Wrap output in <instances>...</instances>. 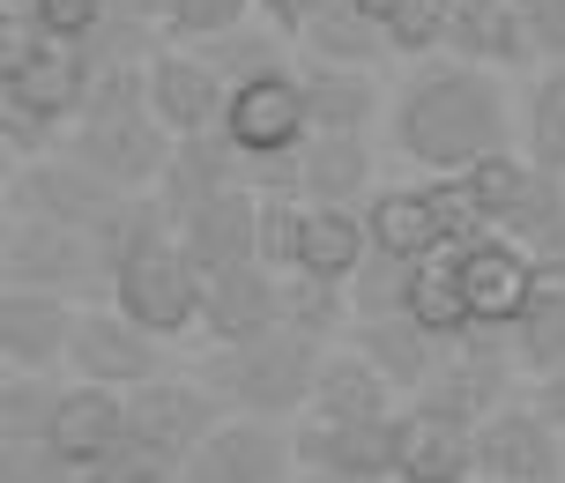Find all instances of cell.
I'll return each mask as SVG.
<instances>
[{
  "mask_svg": "<svg viewBox=\"0 0 565 483\" xmlns=\"http://www.w3.org/2000/svg\"><path fill=\"white\" fill-rule=\"evenodd\" d=\"M387 135H395V157L417 171H469L483 157L521 142V112L499 89V67H477V60H417L409 83L395 89L387 105Z\"/></svg>",
  "mask_w": 565,
  "mask_h": 483,
  "instance_id": "1",
  "label": "cell"
},
{
  "mask_svg": "<svg viewBox=\"0 0 565 483\" xmlns=\"http://www.w3.org/2000/svg\"><path fill=\"white\" fill-rule=\"evenodd\" d=\"M543 283V260L513 238V230H469L454 238L447 254H431L417 268V290H409V313L431 328V335H513V320L529 313V298Z\"/></svg>",
  "mask_w": 565,
  "mask_h": 483,
  "instance_id": "2",
  "label": "cell"
},
{
  "mask_svg": "<svg viewBox=\"0 0 565 483\" xmlns=\"http://www.w3.org/2000/svg\"><path fill=\"white\" fill-rule=\"evenodd\" d=\"M89 89H97V53L67 45V37H53V30H38L30 15L8 8V23H0V135H8V164L67 149L75 119L89 112Z\"/></svg>",
  "mask_w": 565,
  "mask_h": 483,
  "instance_id": "3",
  "label": "cell"
},
{
  "mask_svg": "<svg viewBox=\"0 0 565 483\" xmlns=\"http://www.w3.org/2000/svg\"><path fill=\"white\" fill-rule=\"evenodd\" d=\"M105 268H113L105 298L119 313H135L149 335L179 342L201 328V268L179 238V216L157 194H135L127 216L105 230Z\"/></svg>",
  "mask_w": 565,
  "mask_h": 483,
  "instance_id": "4",
  "label": "cell"
},
{
  "mask_svg": "<svg viewBox=\"0 0 565 483\" xmlns=\"http://www.w3.org/2000/svg\"><path fill=\"white\" fill-rule=\"evenodd\" d=\"M224 417V401L209 395V379H149L127 395V431H119V447L97 469H83V483H179L186 476V461L194 447L216 431Z\"/></svg>",
  "mask_w": 565,
  "mask_h": 483,
  "instance_id": "5",
  "label": "cell"
},
{
  "mask_svg": "<svg viewBox=\"0 0 565 483\" xmlns=\"http://www.w3.org/2000/svg\"><path fill=\"white\" fill-rule=\"evenodd\" d=\"M335 342L306 335V328H268L254 342H216V357L201 365L209 395L224 409H246V417H306L312 401V379H320V357Z\"/></svg>",
  "mask_w": 565,
  "mask_h": 483,
  "instance_id": "6",
  "label": "cell"
},
{
  "mask_svg": "<svg viewBox=\"0 0 565 483\" xmlns=\"http://www.w3.org/2000/svg\"><path fill=\"white\" fill-rule=\"evenodd\" d=\"M260 260L282 276H312V283H358V268L372 260V224L365 208L342 201H298V194H268L260 208Z\"/></svg>",
  "mask_w": 565,
  "mask_h": 483,
  "instance_id": "7",
  "label": "cell"
},
{
  "mask_svg": "<svg viewBox=\"0 0 565 483\" xmlns=\"http://www.w3.org/2000/svg\"><path fill=\"white\" fill-rule=\"evenodd\" d=\"M216 135L246 157V179L268 194L276 171L320 135V127H312V97H306L298 60H290V67H268V75H246V83H231V105H224V127H216Z\"/></svg>",
  "mask_w": 565,
  "mask_h": 483,
  "instance_id": "8",
  "label": "cell"
},
{
  "mask_svg": "<svg viewBox=\"0 0 565 483\" xmlns=\"http://www.w3.org/2000/svg\"><path fill=\"white\" fill-rule=\"evenodd\" d=\"M67 149H75L89 171H105L113 186H127V194H157L164 171H171L179 135L149 112V97H127V105H97V112L75 119Z\"/></svg>",
  "mask_w": 565,
  "mask_h": 483,
  "instance_id": "9",
  "label": "cell"
},
{
  "mask_svg": "<svg viewBox=\"0 0 565 483\" xmlns=\"http://www.w3.org/2000/svg\"><path fill=\"white\" fill-rule=\"evenodd\" d=\"M0 276L15 290H105L113 268H105V238L75 224H53V216H30V208H8V246H0Z\"/></svg>",
  "mask_w": 565,
  "mask_h": 483,
  "instance_id": "10",
  "label": "cell"
},
{
  "mask_svg": "<svg viewBox=\"0 0 565 483\" xmlns=\"http://www.w3.org/2000/svg\"><path fill=\"white\" fill-rule=\"evenodd\" d=\"M127 186H113L105 171H89L75 149H53V157H30V164H8V208H30V216H53V224L75 230H105L127 216Z\"/></svg>",
  "mask_w": 565,
  "mask_h": 483,
  "instance_id": "11",
  "label": "cell"
},
{
  "mask_svg": "<svg viewBox=\"0 0 565 483\" xmlns=\"http://www.w3.org/2000/svg\"><path fill=\"white\" fill-rule=\"evenodd\" d=\"M179 483H298V431L282 425V417L224 409L216 431L194 447Z\"/></svg>",
  "mask_w": 565,
  "mask_h": 483,
  "instance_id": "12",
  "label": "cell"
},
{
  "mask_svg": "<svg viewBox=\"0 0 565 483\" xmlns=\"http://www.w3.org/2000/svg\"><path fill=\"white\" fill-rule=\"evenodd\" d=\"M67 372L135 395L149 379H164V335H149L135 313H119L113 298L105 305H83L75 313V342H67Z\"/></svg>",
  "mask_w": 565,
  "mask_h": 483,
  "instance_id": "13",
  "label": "cell"
},
{
  "mask_svg": "<svg viewBox=\"0 0 565 483\" xmlns=\"http://www.w3.org/2000/svg\"><path fill=\"white\" fill-rule=\"evenodd\" d=\"M513 372H521V365H513L507 335H461V342H447L439 372H431L409 401L439 409V417H461V425H483L491 409H507V401H513Z\"/></svg>",
  "mask_w": 565,
  "mask_h": 483,
  "instance_id": "14",
  "label": "cell"
},
{
  "mask_svg": "<svg viewBox=\"0 0 565 483\" xmlns=\"http://www.w3.org/2000/svg\"><path fill=\"white\" fill-rule=\"evenodd\" d=\"M477 476L491 483H565V431L521 395L477 425Z\"/></svg>",
  "mask_w": 565,
  "mask_h": 483,
  "instance_id": "15",
  "label": "cell"
},
{
  "mask_svg": "<svg viewBox=\"0 0 565 483\" xmlns=\"http://www.w3.org/2000/svg\"><path fill=\"white\" fill-rule=\"evenodd\" d=\"M231 105V75L209 60V45H157L149 53V112L164 119L171 135H216Z\"/></svg>",
  "mask_w": 565,
  "mask_h": 483,
  "instance_id": "16",
  "label": "cell"
},
{
  "mask_svg": "<svg viewBox=\"0 0 565 483\" xmlns=\"http://www.w3.org/2000/svg\"><path fill=\"white\" fill-rule=\"evenodd\" d=\"M75 298L67 290H15L0 298V365L8 372H67V342H75Z\"/></svg>",
  "mask_w": 565,
  "mask_h": 483,
  "instance_id": "17",
  "label": "cell"
},
{
  "mask_svg": "<svg viewBox=\"0 0 565 483\" xmlns=\"http://www.w3.org/2000/svg\"><path fill=\"white\" fill-rule=\"evenodd\" d=\"M395 483H477V425L424 401L395 409Z\"/></svg>",
  "mask_w": 565,
  "mask_h": 483,
  "instance_id": "18",
  "label": "cell"
},
{
  "mask_svg": "<svg viewBox=\"0 0 565 483\" xmlns=\"http://www.w3.org/2000/svg\"><path fill=\"white\" fill-rule=\"evenodd\" d=\"M282 328V268L268 260H238L201 276V335L209 342H254Z\"/></svg>",
  "mask_w": 565,
  "mask_h": 483,
  "instance_id": "19",
  "label": "cell"
},
{
  "mask_svg": "<svg viewBox=\"0 0 565 483\" xmlns=\"http://www.w3.org/2000/svg\"><path fill=\"white\" fill-rule=\"evenodd\" d=\"M298 469L395 483V417H298Z\"/></svg>",
  "mask_w": 565,
  "mask_h": 483,
  "instance_id": "20",
  "label": "cell"
},
{
  "mask_svg": "<svg viewBox=\"0 0 565 483\" xmlns=\"http://www.w3.org/2000/svg\"><path fill=\"white\" fill-rule=\"evenodd\" d=\"M268 194L365 208V201H372V142H365V135H312V142L276 171V186H268Z\"/></svg>",
  "mask_w": 565,
  "mask_h": 483,
  "instance_id": "21",
  "label": "cell"
},
{
  "mask_svg": "<svg viewBox=\"0 0 565 483\" xmlns=\"http://www.w3.org/2000/svg\"><path fill=\"white\" fill-rule=\"evenodd\" d=\"M260 208H268L260 186H224L216 201H201V208L179 216V238H186L201 276L238 268V260H260Z\"/></svg>",
  "mask_w": 565,
  "mask_h": 483,
  "instance_id": "22",
  "label": "cell"
},
{
  "mask_svg": "<svg viewBox=\"0 0 565 483\" xmlns=\"http://www.w3.org/2000/svg\"><path fill=\"white\" fill-rule=\"evenodd\" d=\"M350 342H358L372 365L395 379L402 401L417 395L424 379L439 372V357H447V335H431L417 313H365V320H350Z\"/></svg>",
  "mask_w": 565,
  "mask_h": 483,
  "instance_id": "23",
  "label": "cell"
},
{
  "mask_svg": "<svg viewBox=\"0 0 565 483\" xmlns=\"http://www.w3.org/2000/svg\"><path fill=\"white\" fill-rule=\"evenodd\" d=\"M119 431H127V395L67 372V395H60V417H53V447L60 454L75 461V469H97V461L119 447Z\"/></svg>",
  "mask_w": 565,
  "mask_h": 483,
  "instance_id": "24",
  "label": "cell"
},
{
  "mask_svg": "<svg viewBox=\"0 0 565 483\" xmlns=\"http://www.w3.org/2000/svg\"><path fill=\"white\" fill-rule=\"evenodd\" d=\"M395 409H402V387L372 365L358 342L320 357V379H312L306 417H395Z\"/></svg>",
  "mask_w": 565,
  "mask_h": 483,
  "instance_id": "25",
  "label": "cell"
},
{
  "mask_svg": "<svg viewBox=\"0 0 565 483\" xmlns=\"http://www.w3.org/2000/svg\"><path fill=\"white\" fill-rule=\"evenodd\" d=\"M447 53L507 75V67H529V60H536V37H529V23H521L513 0H454Z\"/></svg>",
  "mask_w": 565,
  "mask_h": 483,
  "instance_id": "26",
  "label": "cell"
},
{
  "mask_svg": "<svg viewBox=\"0 0 565 483\" xmlns=\"http://www.w3.org/2000/svg\"><path fill=\"white\" fill-rule=\"evenodd\" d=\"M224 186H254L246 179V157L224 135H186V142L171 149V171H164V186H157V201H164L171 216H186L201 201H216Z\"/></svg>",
  "mask_w": 565,
  "mask_h": 483,
  "instance_id": "27",
  "label": "cell"
},
{
  "mask_svg": "<svg viewBox=\"0 0 565 483\" xmlns=\"http://www.w3.org/2000/svg\"><path fill=\"white\" fill-rule=\"evenodd\" d=\"M298 75H306L312 127H320V135H365L372 127V112H380L372 67H335V60H306L298 53Z\"/></svg>",
  "mask_w": 565,
  "mask_h": 483,
  "instance_id": "28",
  "label": "cell"
},
{
  "mask_svg": "<svg viewBox=\"0 0 565 483\" xmlns=\"http://www.w3.org/2000/svg\"><path fill=\"white\" fill-rule=\"evenodd\" d=\"M298 53H306V60H335V67H372V60L395 53V45H387V30L372 23L358 0H328V8L306 23Z\"/></svg>",
  "mask_w": 565,
  "mask_h": 483,
  "instance_id": "29",
  "label": "cell"
},
{
  "mask_svg": "<svg viewBox=\"0 0 565 483\" xmlns=\"http://www.w3.org/2000/svg\"><path fill=\"white\" fill-rule=\"evenodd\" d=\"M513 365H521V379H536V372H558L565 365V283L558 276H543L536 298H529V313L513 320Z\"/></svg>",
  "mask_w": 565,
  "mask_h": 483,
  "instance_id": "30",
  "label": "cell"
},
{
  "mask_svg": "<svg viewBox=\"0 0 565 483\" xmlns=\"http://www.w3.org/2000/svg\"><path fill=\"white\" fill-rule=\"evenodd\" d=\"M521 149H529L543 171L565 179V60H543V75L529 83V105H521Z\"/></svg>",
  "mask_w": 565,
  "mask_h": 483,
  "instance_id": "31",
  "label": "cell"
},
{
  "mask_svg": "<svg viewBox=\"0 0 565 483\" xmlns=\"http://www.w3.org/2000/svg\"><path fill=\"white\" fill-rule=\"evenodd\" d=\"M60 395H67L60 372H8L0 379V439H53Z\"/></svg>",
  "mask_w": 565,
  "mask_h": 483,
  "instance_id": "32",
  "label": "cell"
},
{
  "mask_svg": "<svg viewBox=\"0 0 565 483\" xmlns=\"http://www.w3.org/2000/svg\"><path fill=\"white\" fill-rule=\"evenodd\" d=\"M254 15H260V0H157L164 45H216L231 30H246Z\"/></svg>",
  "mask_w": 565,
  "mask_h": 483,
  "instance_id": "33",
  "label": "cell"
},
{
  "mask_svg": "<svg viewBox=\"0 0 565 483\" xmlns=\"http://www.w3.org/2000/svg\"><path fill=\"white\" fill-rule=\"evenodd\" d=\"M447 30H454V0H402L387 15V45L409 60H431L447 53Z\"/></svg>",
  "mask_w": 565,
  "mask_h": 483,
  "instance_id": "34",
  "label": "cell"
},
{
  "mask_svg": "<svg viewBox=\"0 0 565 483\" xmlns=\"http://www.w3.org/2000/svg\"><path fill=\"white\" fill-rule=\"evenodd\" d=\"M0 483H83L53 439H0Z\"/></svg>",
  "mask_w": 565,
  "mask_h": 483,
  "instance_id": "35",
  "label": "cell"
},
{
  "mask_svg": "<svg viewBox=\"0 0 565 483\" xmlns=\"http://www.w3.org/2000/svg\"><path fill=\"white\" fill-rule=\"evenodd\" d=\"M536 37V60H565V0H513Z\"/></svg>",
  "mask_w": 565,
  "mask_h": 483,
  "instance_id": "36",
  "label": "cell"
},
{
  "mask_svg": "<svg viewBox=\"0 0 565 483\" xmlns=\"http://www.w3.org/2000/svg\"><path fill=\"white\" fill-rule=\"evenodd\" d=\"M320 8H328V0H260V23H276L282 37H306V23Z\"/></svg>",
  "mask_w": 565,
  "mask_h": 483,
  "instance_id": "37",
  "label": "cell"
},
{
  "mask_svg": "<svg viewBox=\"0 0 565 483\" xmlns=\"http://www.w3.org/2000/svg\"><path fill=\"white\" fill-rule=\"evenodd\" d=\"M529 401H536L543 417L565 431V365H558V372H536V379H529Z\"/></svg>",
  "mask_w": 565,
  "mask_h": 483,
  "instance_id": "38",
  "label": "cell"
},
{
  "mask_svg": "<svg viewBox=\"0 0 565 483\" xmlns=\"http://www.w3.org/2000/svg\"><path fill=\"white\" fill-rule=\"evenodd\" d=\"M298 483H365V476H335V469H298Z\"/></svg>",
  "mask_w": 565,
  "mask_h": 483,
  "instance_id": "39",
  "label": "cell"
},
{
  "mask_svg": "<svg viewBox=\"0 0 565 483\" xmlns=\"http://www.w3.org/2000/svg\"><path fill=\"white\" fill-rule=\"evenodd\" d=\"M477 483H491V476H477Z\"/></svg>",
  "mask_w": 565,
  "mask_h": 483,
  "instance_id": "40",
  "label": "cell"
}]
</instances>
